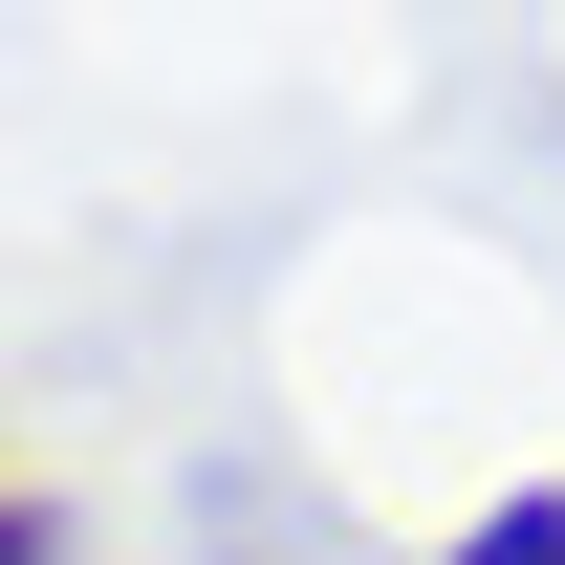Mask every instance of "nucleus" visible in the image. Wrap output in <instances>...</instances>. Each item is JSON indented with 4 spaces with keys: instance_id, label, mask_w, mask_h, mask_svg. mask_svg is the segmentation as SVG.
Here are the masks:
<instances>
[{
    "instance_id": "obj_1",
    "label": "nucleus",
    "mask_w": 565,
    "mask_h": 565,
    "mask_svg": "<svg viewBox=\"0 0 565 565\" xmlns=\"http://www.w3.org/2000/svg\"><path fill=\"white\" fill-rule=\"evenodd\" d=\"M435 565H565V479H522V500H479Z\"/></svg>"
},
{
    "instance_id": "obj_2",
    "label": "nucleus",
    "mask_w": 565,
    "mask_h": 565,
    "mask_svg": "<svg viewBox=\"0 0 565 565\" xmlns=\"http://www.w3.org/2000/svg\"><path fill=\"white\" fill-rule=\"evenodd\" d=\"M0 565H66V522H44V500H22V479H0Z\"/></svg>"
}]
</instances>
